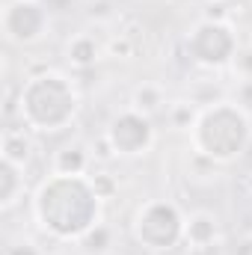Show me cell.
Here are the masks:
<instances>
[{
	"mask_svg": "<svg viewBox=\"0 0 252 255\" xmlns=\"http://www.w3.org/2000/svg\"><path fill=\"white\" fill-rule=\"evenodd\" d=\"M86 178H89L92 190L98 193V199H113V196H116V190H119L116 175H110V172H104V169H92Z\"/></svg>",
	"mask_w": 252,
	"mask_h": 255,
	"instance_id": "cell-16",
	"label": "cell"
},
{
	"mask_svg": "<svg viewBox=\"0 0 252 255\" xmlns=\"http://www.w3.org/2000/svg\"><path fill=\"white\" fill-rule=\"evenodd\" d=\"M18 107L30 130H63L77 113V89L60 71H39L21 86Z\"/></svg>",
	"mask_w": 252,
	"mask_h": 255,
	"instance_id": "cell-3",
	"label": "cell"
},
{
	"mask_svg": "<svg viewBox=\"0 0 252 255\" xmlns=\"http://www.w3.org/2000/svg\"><path fill=\"white\" fill-rule=\"evenodd\" d=\"M190 130H193L196 151L211 163L238 160L252 142L250 116L235 101H217L211 107H202L196 125Z\"/></svg>",
	"mask_w": 252,
	"mask_h": 255,
	"instance_id": "cell-2",
	"label": "cell"
},
{
	"mask_svg": "<svg viewBox=\"0 0 252 255\" xmlns=\"http://www.w3.org/2000/svg\"><path fill=\"white\" fill-rule=\"evenodd\" d=\"M235 255H252V235H247V238H244V241L238 244Z\"/></svg>",
	"mask_w": 252,
	"mask_h": 255,
	"instance_id": "cell-23",
	"label": "cell"
},
{
	"mask_svg": "<svg viewBox=\"0 0 252 255\" xmlns=\"http://www.w3.org/2000/svg\"><path fill=\"white\" fill-rule=\"evenodd\" d=\"M36 220L45 232H51L60 241L83 238L95 223L101 211V199L92 190L86 175H51L39 184L33 199Z\"/></svg>",
	"mask_w": 252,
	"mask_h": 255,
	"instance_id": "cell-1",
	"label": "cell"
},
{
	"mask_svg": "<svg viewBox=\"0 0 252 255\" xmlns=\"http://www.w3.org/2000/svg\"><path fill=\"white\" fill-rule=\"evenodd\" d=\"M184 226H187V220L166 199L145 202L136 211V217H133V235L151 253H169V250H175L184 241Z\"/></svg>",
	"mask_w": 252,
	"mask_h": 255,
	"instance_id": "cell-4",
	"label": "cell"
},
{
	"mask_svg": "<svg viewBox=\"0 0 252 255\" xmlns=\"http://www.w3.org/2000/svg\"><path fill=\"white\" fill-rule=\"evenodd\" d=\"M92 157L101 160V163H110V160L116 157V148H113V142L107 139V133L95 139V145H92Z\"/></svg>",
	"mask_w": 252,
	"mask_h": 255,
	"instance_id": "cell-19",
	"label": "cell"
},
{
	"mask_svg": "<svg viewBox=\"0 0 252 255\" xmlns=\"http://www.w3.org/2000/svg\"><path fill=\"white\" fill-rule=\"evenodd\" d=\"M238 104L241 107H252V80H244L238 86Z\"/></svg>",
	"mask_w": 252,
	"mask_h": 255,
	"instance_id": "cell-21",
	"label": "cell"
},
{
	"mask_svg": "<svg viewBox=\"0 0 252 255\" xmlns=\"http://www.w3.org/2000/svg\"><path fill=\"white\" fill-rule=\"evenodd\" d=\"M247 193L252 196V175H247Z\"/></svg>",
	"mask_w": 252,
	"mask_h": 255,
	"instance_id": "cell-24",
	"label": "cell"
},
{
	"mask_svg": "<svg viewBox=\"0 0 252 255\" xmlns=\"http://www.w3.org/2000/svg\"><path fill=\"white\" fill-rule=\"evenodd\" d=\"M0 151H3V160H9L15 166H27L36 154V142L30 136V128H3Z\"/></svg>",
	"mask_w": 252,
	"mask_h": 255,
	"instance_id": "cell-8",
	"label": "cell"
},
{
	"mask_svg": "<svg viewBox=\"0 0 252 255\" xmlns=\"http://www.w3.org/2000/svg\"><path fill=\"white\" fill-rule=\"evenodd\" d=\"M24 193V166H15L9 160L0 163V208L9 211Z\"/></svg>",
	"mask_w": 252,
	"mask_h": 255,
	"instance_id": "cell-12",
	"label": "cell"
},
{
	"mask_svg": "<svg viewBox=\"0 0 252 255\" xmlns=\"http://www.w3.org/2000/svg\"><path fill=\"white\" fill-rule=\"evenodd\" d=\"M107 139L113 142L116 154H125V157H133V154H142L151 139H154V128H151V116H142L136 110H127V113H119L110 128H107Z\"/></svg>",
	"mask_w": 252,
	"mask_h": 255,
	"instance_id": "cell-7",
	"label": "cell"
},
{
	"mask_svg": "<svg viewBox=\"0 0 252 255\" xmlns=\"http://www.w3.org/2000/svg\"><path fill=\"white\" fill-rule=\"evenodd\" d=\"M235 71L244 77V80H252V45H244V48H238V54H235Z\"/></svg>",
	"mask_w": 252,
	"mask_h": 255,
	"instance_id": "cell-18",
	"label": "cell"
},
{
	"mask_svg": "<svg viewBox=\"0 0 252 255\" xmlns=\"http://www.w3.org/2000/svg\"><path fill=\"white\" fill-rule=\"evenodd\" d=\"M217 232H220L217 217L211 211H196V214H190L187 226H184V241H187V247H214Z\"/></svg>",
	"mask_w": 252,
	"mask_h": 255,
	"instance_id": "cell-10",
	"label": "cell"
},
{
	"mask_svg": "<svg viewBox=\"0 0 252 255\" xmlns=\"http://www.w3.org/2000/svg\"><path fill=\"white\" fill-rule=\"evenodd\" d=\"M48 6L42 0H9L3 9V33L15 45H33L45 36Z\"/></svg>",
	"mask_w": 252,
	"mask_h": 255,
	"instance_id": "cell-6",
	"label": "cell"
},
{
	"mask_svg": "<svg viewBox=\"0 0 252 255\" xmlns=\"http://www.w3.org/2000/svg\"><path fill=\"white\" fill-rule=\"evenodd\" d=\"M83 250L89 255H101L107 247H110V241H113V232H110V226H104V223H95L83 238Z\"/></svg>",
	"mask_w": 252,
	"mask_h": 255,
	"instance_id": "cell-14",
	"label": "cell"
},
{
	"mask_svg": "<svg viewBox=\"0 0 252 255\" xmlns=\"http://www.w3.org/2000/svg\"><path fill=\"white\" fill-rule=\"evenodd\" d=\"M98 57H101V45H98V39L89 36V33H77V36H71L68 45H65V60L74 65L77 71L92 68V65L98 63Z\"/></svg>",
	"mask_w": 252,
	"mask_h": 255,
	"instance_id": "cell-9",
	"label": "cell"
},
{
	"mask_svg": "<svg viewBox=\"0 0 252 255\" xmlns=\"http://www.w3.org/2000/svg\"><path fill=\"white\" fill-rule=\"evenodd\" d=\"M6 255H42V250L33 244V241H18V244H12Z\"/></svg>",
	"mask_w": 252,
	"mask_h": 255,
	"instance_id": "cell-20",
	"label": "cell"
},
{
	"mask_svg": "<svg viewBox=\"0 0 252 255\" xmlns=\"http://www.w3.org/2000/svg\"><path fill=\"white\" fill-rule=\"evenodd\" d=\"M196 119H199V113H196V107L190 101H178V104L169 107V122H172V128L187 130V128L196 125Z\"/></svg>",
	"mask_w": 252,
	"mask_h": 255,
	"instance_id": "cell-17",
	"label": "cell"
},
{
	"mask_svg": "<svg viewBox=\"0 0 252 255\" xmlns=\"http://www.w3.org/2000/svg\"><path fill=\"white\" fill-rule=\"evenodd\" d=\"M184 48H187L190 63L202 65V68H223L238 54V36L229 21L205 18L190 30Z\"/></svg>",
	"mask_w": 252,
	"mask_h": 255,
	"instance_id": "cell-5",
	"label": "cell"
},
{
	"mask_svg": "<svg viewBox=\"0 0 252 255\" xmlns=\"http://www.w3.org/2000/svg\"><path fill=\"white\" fill-rule=\"evenodd\" d=\"M136 39L130 36V33H116V36H110L107 39V54L113 57V60H133L136 57Z\"/></svg>",
	"mask_w": 252,
	"mask_h": 255,
	"instance_id": "cell-15",
	"label": "cell"
},
{
	"mask_svg": "<svg viewBox=\"0 0 252 255\" xmlns=\"http://www.w3.org/2000/svg\"><path fill=\"white\" fill-rule=\"evenodd\" d=\"M54 172L57 175H86L89 172V151L80 142H68L54 154Z\"/></svg>",
	"mask_w": 252,
	"mask_h": 255,
	"instance_id": "cell-11",
	"label": "cell"
},
{
	"mask_svg": "<svg viewBox=\"0 0 252 255\" xmlns=\"http://www.w3.org/2000/svg\"><path fill=\"white\" fill-rule=\"evenodd\" d=\"M163 107V89L157 83H139L130 95V110L142 113V116H154Z\"/></svg>",
	"mask_w": 252,
	"mask_h": 255,
	"instance_id": "cell-13",
	"label": "cell"
},
{
	"mask_svg": "<svg viewBox=\"0 0 252 255\" xmlns=\"http://www.w3.org/2000/svg\"><path fill=\"white\" fill-rule=\"evenodd\" d=\"M89 15L101 21V18H110V15H113V9H110V3H104V0H101V3H92V12H89Z\"/></svg>",
	"mask_w": 252,
	"mask_h": 255,
	"instance_id": "cell-22",
	"label": "cell"
}]
</instances>
